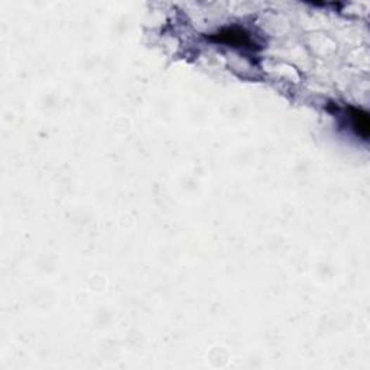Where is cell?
<instances>
[{
    "label": "cell",
    "instance_id": "2",
    "mask_svg": "<svg viewBox=\"0 0 370 370\" xmlns=\"http://www.w3.org/2000/svg\"><path fill=\"white\" fill-rule=\"evenodd\" d=\"M347 116L350 119L352 129L356 132V135L367 141L369 138V115L367 112L359 109V108H349Z\"/></svg>",
    "mask_w": 370,
    "mask_h": 370
},
{
    "label": "cell",
    "instance_id": "1",
    "mask_svg": "<svg viewBox=\"0 0 370 370\" xmlns=\"http://www.w3.org/2000/svg\"><path fill=\"white\" fill-rule=\"evenodd\" d=\"M211 42L224 44L233 48H245V49H255L257 44L253 41L252 35L239 26H229L223 28L216 34H211L208 38Z\"/></svg>",
    "mask_w": 370,
    "mask_h": 370
}]
</instances>
